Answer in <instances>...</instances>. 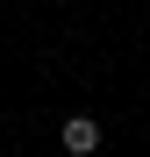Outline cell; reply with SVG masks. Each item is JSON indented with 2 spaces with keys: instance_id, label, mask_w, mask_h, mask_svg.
I'll return each instance as SVG.
<instances>
[{
  "instance_id": "cell-1",
  "label": "cell",
  "mask_w": 150,
  "mask_h": 157,
  "mask_svg": "<svg viewBox=\"0 0 150 157\" xmlns=\"http://www.w3.org/2000/svg\"><path fill=\"white\" fill-rule=\"evenodd\" d=\"M57 143H64L71 157H93V150H100V121H93V114H71V121L57 128Z\"/></svg>"
}]
</instances>
